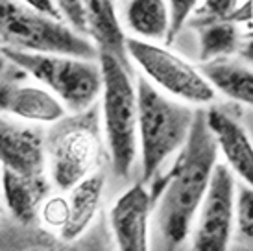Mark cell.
Segmentation results:
<instances>
[{
    "mask_svg": "<svg viewBox=\"0 0 253 251\" xmlns=\"http://www.w3.org/2000/svg\"><path fill=\"white\" fill-rule=\"evenodd\" d=\"M170 13H172V26H170L169 41L167 46H170L176 41V37L183 30V26L189 22L190 15L200 7V0H169Z\"/></svg>",
    "mask_w": 253,
    "mask_h": 251,
    "instance_id": "20",
    "label": "cell"
},
{
    "mask_svg": "<svg viewBox=\"0 0 253 251\" xmlns=\"http://www.w3.org/2000/svg\"><path fill=\"white\" fill-rule=\"evenodd\" d=\"M0 107L7 115H15L22 120L56 124L67 115V107L52 91L4 82L0 89Z\"/></svg>",
    "mask_w": 253,
    "mask_h": 251,
    "instance_id": "11",
    "label": "cell"
},
{
    "mask_svg": "<svg viewBox=\"0 0 253 251\" xmlns=\"http://www.w3.org/2000/svg\"><path fill=\"white\" fill-rule=\"evenodd\" d=\"M69 214H71L69 200H65V198H61V196L48 198L41 207L42 222L46 223V225H50V227L59 229V231L67 225V222H69Z\"/></svg>",
    "mask_w": 253,
    "mask_h": 251,
    "instance_id": "21",
    "label": "cell"
},
{
    "mask_svg": "<svg viewBox=\"0 0 253 251\" xmlns=\"http://www.w3.org/2000/svg\"><path fill=\"white\" fill-rule=\"evenodd\" d=\"M240 6V0H204V4L198 7V17L205 21L211 19H227L229 15Z\"/></svg>",
    "mask_w": 253,
    "mask_h": 251,
    "instance_id": "22",
    "label": "cell"
},
{
    "mask_svg": "<svg viewBox=\"0 0 253 251\" xmlns=\"http://www.w3.org/2000/svg\"><path fill=\"white\" fill-rule=\"evenodd\" d=\"M104 185H106V174L96 170L94 174L85 177L82 183H78L72 190H69L71 192V196H69L71 214H69L67 225L59 231L63 240L72 242L87 231L100 207Z\"/></svg>",
    "mask_w": 253,
    "mask_h": 251,
    "instance_id": "15",
    "label": "cell"
},
{
    "mask_svg": "<svg viewBox=\"0 0 253 251\" xmlns=\"http://www.w3.org/2000/svg\"><path fill=\"white\" fill-rule=\"evenodd\" d=\"M59 11L63 15V19L72 28L78 32H87V21H85V9H84V0H56Z\"/></svg>",
    "mask_w": 253,
    "mask_h": 251,
    "instance_id": "23",
    "label": "cell"
},
{
    "mask_svg": "<svg viewBox=\"0 0 253 251\" xmlns=\"http://www.w3.org/2000/svg\"><path fill=\"white\" fill-rule=\"evenodd\" d=\"M235 177L227 165L218 163L200 207L198 227L192 238V251H227L235 223Z\"/></svg>",
    "mask_w": 253,
    "mask_h": 251,
    "instance_id": "8",
    "label": "cell"
},
{
    "mask_svg": "<svg viewBox=\"0 0 253 251\" xmlns=\"http://www.w3.org/2000/svg\"><path fill=\"white\" fill-rule=\"evenodd\" d=\"M104 76L102 115L111 154V165L120 179H126L137 157L139 144V94L131 82V70L107 52H100Z\"/></svg>",
    "mask_w": 253,
    "mask_h": 251,
    "instance_id": "3",
    "label": "cell"
},
{
    "mask_svg": "<svg viewBox=\"0 0 253 251\" xmlns=\"http://www.w3.org/2000/svg\"><path fill=\"white\" fill-rule=\"evenodd\" d=\"M202 72L218 92L233 102L253 107V67L224 59L202 63Z\"/></svg>",
    "mask_w": 253,
    "mask_h": 251,
    "instance_id": "17",
    "label": "cell"
},
{
    "mask_svg": "<svg viewBox=\"0 0 253 251\" xmlns=\"http://www.w3.org/2000/svg\"><path fill=\"white\" fill-rule=\"evenodd\" d=\"M127 56L152 84L187 104H209L216 96L202 69L161 44L127 37Z\"/></svg>",
    "mask_w": 253,
    "mask_h": 251,
    "instance_id": "7",
    "label": "cell"
},
{
    "mask_svg": "<svg viewBox=\"0 0 253 251\" xmlns=\"http://www.w3.org/2000/svg\"><path fill=\"white\" fill-rule=\"evenodd\" d=\"M87 34L100 52H107L131 69L127 56V37L115 9V0H84Z\"/></svg>",
    "mask_w": 253,
    "mask_h": 251,
    "instance_id": "14",
    "label": "cell"
},
{
    "mask_svg": "<svg viewBox=\"0 0 253 251\" xmlns=\"http://www.w3.org/2000/svg\"><path fill=\"white\" fill-rule=\"evenodd\" d=\"M46 154L52 181L59 190H72L94 174L102 155L98 107L56 122L46 137Z\"/></svg>",
    "mask_w": 253,
    "mask_h": 251,
    "instance_id": "6",
    "label": "cell"
},
{
    "mask_svg": "<svg viewBox=\"0 0 253 251\" xmlns=\"http://www.w3.org/2000/svg\"><path fill=\"white\" fill-rule=\"evenodd\" d=\"M239 26L240 24L229 19L205 21V24L200 28V61L207 63L239 54L244 41V34Z\"/></svg>",
    "mask_w": 253,
    "mask_h": 251,
    "instance_id": "18",
    "label": "cell"
},
{
    "mask_svg": "<svg viewBox=\"0 0 253 251\" xmlns=\"http://www.w3.org/2000/svg\"><path fill=\"white\" fill-rule=\"evenodd\" d=\"M2 56L15 67L46 85L71 113L91 109L104 89L100 63L72 56L36 54L2 46Z\"/></svg>",
    "mask_w": 253,
    "mask_h": 251,
    "instance_id": "5",
    "label": "cell"
},
{
    "mask_svg": "<svg viewBox=\"0 0 253 251\" xmlns=\"http://www.w3.org/2000/svg\"><path fill=\"white\" fill-rule=\"evenodd\" d=\"M2 46L36 54L98 59L100 50L82 32L56 17L39 13L19 0H0Z\"/></svg>",
    "mask_w": 253,
    "mask_h": 251,
    "instance_id": "4",
    "label": "cell"
},
{
    "mask_svg": "<svg viewBox=\"0 0 253 251\" xmlns=\"http://www.w3.org/2000/svg\"><path fill=\"white\" fill-rule=\"evenodd\" d=\"M124 21L139 39L150 42L165 41L167 44L172 26L169 0H129Z\"/></svg>",
    "mask_w": 253,
    "mask_h": 251,
    "instance_id": "16",
    "label": "cell"
},
{
    "mask_svg": "<svg viewBox=\"0 0 253 251\" xmlns=\"http://www.w3.org/2000/svg\"><path fill=\"white\" fill-rule=\"evenodd\" d=\"M227 19L233 22H237V24H246V26L253 24V0L240 2V6L237 7Z\"/></svg>",
    "mask_w": 253,
    "mask_h": 251,
    "instance_id": "25",
    "label": "cell"
},
{
    "mask_svg": "<svg viewBox=\"0 0 253 251\" xmlns=\"http://www.w3.org/2000/svg\"><path fill=\"white\" fill-rule=\"evenodd\" d=\"M0 159L2 168L17 174L39 177L46 167V140L39 129L2 120L0 126Z\"/></svg>",
    "mask_w": 253,
    "mask_h": 251,
    "instance_id": "10",
    "label": "cell"
},
{
    "mask_svg": "<svg viewBox=\"0 0 253 251\" xmlns=\"http://www.w3.org/2000/svg\"><path fill=\"white\" fill-rule=\"evenodd\" d=\"M144 185H131L113 205L109 220L119 251H148V222L155 205Z\"/></svg>",
    "mask_w": 253,
    "mask_h": 251,
    "instance_id": "9",
    "label": "cell"
},
{
    "mask_svg": "<svg viewBox=\"0 0 253 251\" xmlns=\"http://www.w3.org/2000/svg\"><path fill=\"white\" fill-rule=\"evenodd\" d=\"M2 192L11 216L22 225H30L41 214L42 203L50 192V183L44 175L28 177L2 168Z\"/></svg>",
    "mask_w": 253,
    "mask_h": 251,
    "instance_id": "13",
    "label": "cell"
},
{
    "mask_svg": "<svg viewBox=\"0 0 253 251\" xmlns=\"http://www.w3.org/2000/svg\"><path fill=\"white\" fill-rule=\"evenodd\" d=\"M235 223L237 235L244 242H253V187L240 185L235 203Z\"/></svg>",
    "mask_w": 253,
    "mask_h": 251,
    "instance_id": "19",
    "label": "cell"
},
{
    "mask_svg": "<svg viewBox=\"0 0 253 251\" xmlns=\"http://www.w3.org/2000/svg\"><path fill=\"white\" fill-rule=\"evenodd\" d=\"M207 124L214 133L218 150L225 157L227 167L246 185L253 187V142L246 129L220 107L207 109Z\"/></svg>",
    "mask_w": 253,
    "mask_h": 251,
    "instance_id": "12",
    "label": "cell"
},
{
    "mask_svg": "<svg viewBox=\"0 0 253 251\" xmlns=\"http://www.w3.org/2000/svg\"><path fill=\"white\" fill-rule=\"evenodd\" d=\"M239 56L244 59V61L253 67V35L252 34H246L244 32V41H242V46L239 50Z\"/></svg>",
    "mask_w": 253,
    "mask_h": 251,
    "instance_id": "26",
    "label": "cell"
},
{
    "mask_svg": "<svg viewBox=\"0 0 253 251\" xmlns=\"http://www.w3.org/2000/svg\"><path fill=\"white\" fill-rule=\"evenodd\" d=\"M137 94L142 181L150 183L159 174L163 163L185 146L194 124L196 109L167 98L148 78H139Z\"/></svg>",
    "mask_w": 253,
    "mask_h": 251,
    "instance_id": "2",
    "label": "cell"
},
{
    "mask_svg": "<svg viewBox=\"0 0 253 251\" xmlns=\"http://www.w3.org/2000/svg\"><path fill=\"white\" fill-rule=\"evenodd\" d=\"M19 2H22L24 6L32 7V9H36L39 13L50 15V17H56V19L63 17L59 7H57L56 0H19Z\"/></svg>",
    "mask_w": 253,
    "mask_h": 251,
    "instance_id": "24",
    "label": "cell"
},
{
    "mask_svg": "<svg viewBox=\"0 0 253 251\" xmlns=\"http://www.w3.org/2000/svg\"><path fill=\"white\" fill-rule=\"evenodd\" d=\"M216 157L218 142L207 124V111L196 109L189 139L177 159L150 188L167 251H176L189 235L190 223L211 187Z\"/></svg>",
    "mask_w": 253,
    "mask_h": 251,
    "instance_id": "1",
    "label": "cell"
},
{
    "mask_svg": "<svg viewBox=\"0 0 253 251\" xmlns=\"http://www.w3.org/2000/svg\"><path fill=\"white\" fill-rule=\"evenodd\" d=\"M246 34H252V35H253V24H250V26H246Z\"/></svg>",
    "mask_w": 253,
    "mask_h": 251,
    "instance_id": "27",
    "label": "cell"
}]
</instances>
